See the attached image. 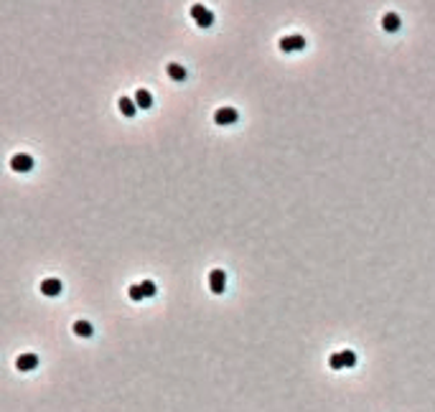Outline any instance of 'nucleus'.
<instances>
[{"label": "nucleus", "instance_id": "nucleus-3", "mask_svg": "<svg viewBox=\"0 0 435 412\" xmlns=\"http://www.w3.org/2000/svg\"><path fill=\"white\" fill-rule=\"evenodd\" d=\"M237 110L234 107H219L217 112H214V122H217L219 127H226V125H234L237 122Z\"/></svg>", "mask_w": 435, "mask_h": 412}, {"label": "nucleus", "instance_id": "nucleus-12", "mask_svg": "<svg viewBox=\"0 0 435 412\" xmlns=\"http://www.w3.org/2000/svg\"><path fill=\"white\" fill-rule=\"evenodd\" d=\"M168 76L176 79V82H184L186 79V69L181 64H168Z\"/></svg>", "mask_w": 435, "mask_h": 412}, {"label": "nucleus", "instance_id": "nucleus-7", "mask_svg": "<svg viewBox=\"0 0 435 412\" xmlns=\"http://www.w3.org/2000/svg\"><path fill=\"white\" fill-rule=\"evenodd\" d=\"M15 367H18L20 372H33V369L38 367V356H36V354H20V356L15 359Z\"/></svg>", "mask_w": 435, "mask_h": 412}, {"label": "nucleus", "instance_id": "nucleus-5", "mask_svg": "<svg viewBox=\"0 0 435 412\" xmlns=\"http://www.w3.org/2000/svg\"><path fill=\"white\" fill-rule=\"evenodd\" d=\"M305 46V38L300 33H293V36H283L280 38V48L283 51H300Z\"/></svg>", "mask_w": 435, "mask_h": 412}, {"label": "nucleus", "instance_id": "nucleus-6", "mask_svg": "<svg viewBox=\"0 0 435 412\" xmlns=\"http://www.w3.org/2000/svg\"><path fill=\"white\" fill-rule=\"evenodd\" d=\"M209 288H212V293H217V295L224 293V288H226V272H224V270H212V275H209Z\"/></svg>", "mask_w": 435, "mask_h": 412}, {"label": "nucleus", "instance_id": "nucleus-13", "mask_svg": "<svg viewBox=\"0 0 435 412\" xmlns=\"http://www.w3.org/2000/svg\"><path fill=\"white\" fill-rule=\"evenodd\" d=\"M74 333H76V336H84V339H87V336H92L94 331H92V326H89L87 321H76V323H74Z\"/></svg>", "mask_w": 435, "mask_h": 412}, {"label": "nucleus", "instance_id": "nucleus-1", "mask_svg": "<svg viewBox=\"0 0 435 412\" xmlns=\"http://www.w3.org/2000/svg\"><path fill=\"white\" fill-rule=\"evenodd\" d=\"M356 364V354L354 351H339L331 356V369H351Z\"/></svg>", "mask_w": 435, "mask_h": 412}, {"label": "nucleus", "instance_id": "nucleus-9", "mask_svg": "<svg viewBox=\"0 0 435 412\" xmlns=\"http://www.w3.org/2000/svg\"><path fill=\"white\" fill-rule=\"evenodd\" d=\"M135 105H138V110L153 107V94H150L148 89H138V92H135Z\"/></svg>", "mask_w": 435, "mask_h": 412}, {"label": "nucleus", "instance_id": "nucleus-8", "mask_svg": "<svg viewBox=\"0 0 435 412\" xmlns=\"http://www.w3.org/2000/svg\"><path fill=\"white\" fill-rule=\"evenodd\" d=\"M41 293L48 295V298L59 295V293H61V280H59V277H46V280L41 282Z\"/></svg>", "mask_w": 435, "mask_h": 412}, {"label": "nucleus", "instance_id": "nucleus-11", "mask_svg": "<svg viewBox=\"0 0 435 412\" xmlns=\"http://www.w3.org/2000/svg\"><path fill=\"white\" fill-rule=\"evenodd\" d=\"M120 112L125 115V117H133L135 112H138V105H135V99H130V97H120Z\"/></svg>", "mask_w": 435, "mask_h": 412}, {"label": "nucleus", "instance_id": "nucleus-14", "mask_svg": "<svg viewBox=\"0 0 435 412\" xmlns=\"http://www.w3.org/2000/svg\"><path fill=\"white\" fill-rule=\"evenodd\" d=\"M127 295H130V300H135V303L145 298V293H143V288H140V285H130V288H127Z\"/></svg>", "mask_w": 435, "mask_h": 412}, {"label": "nucleus", "instance_id": "nucleus-10", "mask_svg": "<svg viewBox=\"0 0 435 412\" xmlns=\"http://www.w3.org/2000/svg\"><path fill=\"white\" fill-rule=\"evenodd\" d=\"M400 23H402V20H400V15H397V13H387V15L382 18V28H385V31H390V33L400 31Z\"/></svg>", "mask_w": 435, "mask_h": 412}, {"label": "nucleus", "instance_id": "nucleus-4", "mask_svg": "<svg viewBox=\"0 0 435 412\" xmlns=\"http://www.w3.org/2000/svg\"><path fill=\"white\" fill-rule=\"evenodd\" d=\"M10 168L18 171V173H28V171L33 168V158H31L28 153H15V156L10 158Z\"/></svg>", "mask_w": 435, "mask_h": 412}, {"label": "nucleus", "instance_id": "nucleus-15", "mask_svg": "<svg viewBox=\"0 0 435 412\" xmlns=\"http://www.w3.org/2000/svg\"><path fill=\"white\" fill-rule=\"evenodd\" d=\"M140 288H143V293H145V298H153L158 290H156V282L153 280H145V282H140Z\"/></svg>", "mask_w": 435, "mask_h": 412}, {"label": "nucleus", "instance_id": "nucleus-2", "mask_svg": "<svg viewBox=\"0 0 435 412\" xmlns=\"http://www.w3.org/2000/svg\"><path fill=\"white\" fill-rule=\"evenodd\" d=\"M191 18H194L201 28H209V25L214 23V15H212V10H209L207 5H194V8H191Z\"/></svg>", "mask_w": 435, "mask_h": 412}]
</instances>
